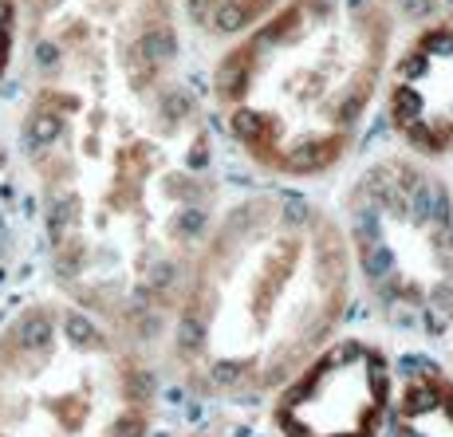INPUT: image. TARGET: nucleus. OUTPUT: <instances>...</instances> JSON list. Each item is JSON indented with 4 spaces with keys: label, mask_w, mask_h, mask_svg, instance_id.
I'll return each instance as SVG.
<instances>
[{
    "label": "nucleus",
    "mask_w": 453,
    "mask_h": 437,
    "mask_svg": "<svg viewBox=\"0 0 453 437\" xmlns=\"http://www.w3.org/2000/svg\"><path fill=\"white\" fill-rule=\"evenodd\" d=\"M391 437H453V375L418 363L394 386L386 410Z\"/></svg>",
    "instance_id": "nucleus-8"
},
{
    "label": "nucleus",
    "mask_w": 453,
    "mask_h": 437,
    "mask_svg": "<svg viewBox=\"0 0 453 437\" xmlns=\"http://www.w3.org/2000/svg\"><path fill=\"white\" fill-rule=\"evenodd\" d=\"M394 0H280L213 48L201 87L209 126L276 185L327 182L379 114L394 44Z\"/></svg>",
    "instance_id": "nucleus-3"
},
{
    "label": "nucleus",
    "mask_w": 453,
    "mask_h": 437,
    "mask_svg": "<svg viewBox=\"0 0 453 437\" xmlns=\"http://www.w3.org/2000/svg\"><path fill=\"white\" fill-rule=\"evenodd\" d=\"M379 114L398 150L434 166L453 162V8L402 28Z\"/></svg>",
    "instance_id": "nucleus-7"
},
{
    "label": "nucleus",
    "mask_w": 453,
    "mask_h": 437,
    "mask_svg": "<svg viewBox=\"0 0 453 437\" xmlns=\"http://www.w3.org/2000/svg\"><path fill=\"white\" fill-rule=\"evenodd\" d=\"M272 394L280 437H379L394 394L391 359L370 339H331Z\"/></svg>",
    "instance_id": "nucleus-6"
},
{
    "label": "nucleus",
    "mask_w": 453,
    "mask_h": 437,
    "mask_svg": "<svg viewBox=\"0 0 453 437\" xmlns=\"http://www.w3.org/2000/svg\"><path fill=\"white\" fill-rule=\"evenodd\" d=\"M280 0H173V12L182 24V36H194L205 48H217L264 16Z\"/></svg>",
    "instance_id": "nucleus-9"
},
{
    "label": "nucleus",
    "mask_w": 453,
    "mask_h": 437,
    "mask_svg": "<svg viewBox=\"0 0 453 437\" xmlns=\"http://www.w3.org/2000/svg\"><path fill=\"white\" fill-rule=\"evenodd\" d=\"M36 71L16 158L51 276L126 339H158L221 209L201 91L178 67L130 71L107 55Z\"/></svg>",
    "instance_id": "nucleus-1"
},
{
    "label": "nucleus",
    "mask_w": 453,
    "mask_h": 437,
    "mask_svg": "<svg viewBox=\"0 0 453 437\" xmlns=\"http://www.w3.org/2000/svg\"><path fill=\"white\" fill-rule=\"evenodd\" d=\"M394 8L402 16V24H418L426 16H438L445 8H453V0H394Z\"/></svg>",
    "instance_id": "nucleus-12"
},
{
    "label": "nucleus",
    "mask_w": 453,
    "mask_h": 437,
    "mask_svg": "<svg viewBox=\"0 0 453 437\" xmlns=\"http://www.w3.org/2000/svg\"><path fill=\"white\" fill-rule=\"evenodd\" d=\"M351 276L382 323L410 335L453 327V178L410 150L359 162L335 205Z\"/></svg>",
    "instance_id": "nucleus-5"
},
{
    "label": "nucleus",
    "mask_w": 453,
    "mask_h": 437,
    "mask_svg": "<svg viewBox=\"0 0 453 437\" xmlns=\"http://www.w3.org/2000/svg\"><path fill=\"white\" fill-rule=\"evenodd\" d=\"M189 437H213V434H189Z\"/></svg>",
    "instance_id": "nucleus-13"
},
{
    "label": "nucleus",
    "mask_w": 453,
    "mask_h": 437,
    "mask_svg": "<svg viewBox=\"0 0 453 437\" xmlns=\"http://www.w3.org/2000/svg\"><path fill=\"white\" fill-rule=\"evenodd\" d=\"M351 284L335 209L300 185L221 201L162 331L170 366L201 398L272 394L335 339Z\"/></svg>",
    "instance_id": "nucleus-2"
},
{
    "label": "nucleus",
    "mask_w": 453,
    "mask_h": 437,
    "mask_svg": "<svg viewBox=\"0 0 453 437\" xmlns=\"http://www.w3.org/2000/svg\"><path fill=\"white\" fill-rule=\"evenodd\" d=\"M24 170L16 150L0 138V288L8 284L16 260V241H20V221H24Z\"/></svg>",
    "instance_id": "nucleus-10"
},
{
    "label": "nucleus",
    "mask_w": 453,
    "mask_h": 437,
    "mask_svg": "<svg viewBox=\"0 0 453 437\" xmlns=\"http://www.w3.org/2000/svg\"><path fill=\"white\" fill-rule=\"evenodd\" d=\"M20 36H24V0H0V83L12 71Z\"/></svg>",
    "instance_id": "nucleus-11"
},
{
    "label": "nucleus",
    "mask_w": 453,
    "mask_h": 437,
    "mask_svg": "<svg viewBox=\"0 0 453 437\" xmlns=\"http://www.w3.org/2000/svg\"><path fill=\"white\" fill-rule=\"evenodd\" d=\"M154 375L135 339L67 295L0 327V437H146Z\"/></svg>",
    "instance_id": "nucleus-4"
}]
</instances>
